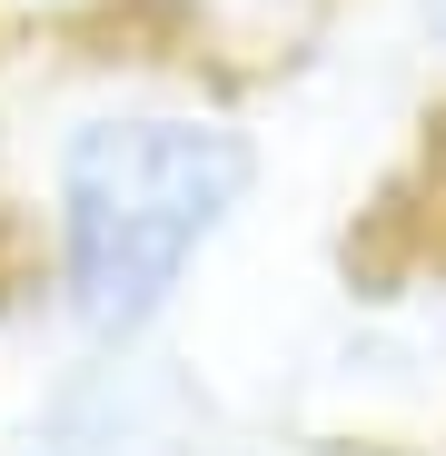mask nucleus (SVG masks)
<instances>
[{
    "label": "nucleus",
    "instance_id": "nucleus-1",
    "mask_svg": "<svg viewBox=\"0 0 446 456\" xmlns=\"http://www.w3.org/2000/svg\"><path fill=\"white\" fill-rule=\"evenodd\" d=\"M11 159L30 199L40 328L69 357H139L248 228L268 139L199 69L119 60L60 90L40 129H11Z\"/></svg>",
    "mask_w": 446,
    "mask_h": 456
},
{
    "label": "nucleus",
    "instance_id": "nucleus-2",
    "mask_svg": "<svg viewBox=\"0 0 446 456\" xmlns=\"http://www.w3.org/2000/svg\"><path fill=\"white\" fill-rule=\"evenodd\" d=\"M109 0H0V20H90Z\"/></svg>",
    "mask_w": 446,
    "mask_h": 456
},
{
    "label": "nucleus",
    "instance_id": "nucleus-3",
    "mask_svg": "<svg viewBox=\"0 0 446 456\" xmlns=\"http://www.w3.org/2000/svg\"><path fill=\"white\" fill-rule=\"evenodd\" d=\"M436 50H446V0H436Z\"/></svg>",
    "mask_w": 446,
    "mask_h": 456
}]
</instances>
